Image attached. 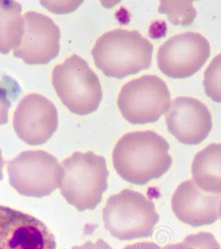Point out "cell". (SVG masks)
Instances as JSON below:
<instances>
[{
	"label": "cell",
	"mask_w": 221,
	"mask_h": 249,
	"mask_svg": "<svg viewBox=\"0 0 221 249\" xmlns=\"http://www.w3.org/2000/svg\"><path fill=\"white\" fill-rule=\"evenodd\" d=\"M221 194L205 192L193 179L180 184L171 198L174 214L190 226L210 225L220 218Z\"/></svg>",
	"instance_id": "obj_13"
},
{
	"label": "cell",
	"mask_w": 221,
	"mask_h": 249,
	"mask_svg": "<svg viewBox=\"0 0 221 249\" xmlns=\"http://www.w3.org/2000/svg\"><path fill=\"white\" fill-rule=\"evenodd\" d=\"M11 107L9 100V90L0 87V125L4 124L9 121V111Z\"/></svg>",
	"instance_id": "obj_19"
},
{
	"label": "cell",
	"mask_w": 221,
	"mask_h": 249,
	"mask_svg": "<svg viewBox=\"0 0 221 249\" xmlns=\"http://www.w3.org/2000/svg\"><path fill=\"white\" fill-rule=\"evenodd\" d=\"M210 55L208 40L198 33L177 34L163 43L157 53L160 70L171 78H186L196 73Z\"/></svg>",
	"instance_id": "obj_8"
},
{
	"label": "cell",
	"mask_w": 221,
	"mask_h": 249,
	"mask_svg": "<svg viewBox=\"0 0 221 249\" xmlns=\"http://www.w3.org/2000/svg\"><path fill=\"white\" fill-rule=\"evenodd\" d=\"M220 218H221V205H220Z\"/></svg>",
	"instance_id": "obj_24"
},
{
	"label": "cell",
	"mask_w": 221,
	"mask_h": 249,
	"mask_svg": "<svg viewBox=\"0 0 221 249\" xmlns=\"http://www.w3.org/2000/svg\"><path fill=\"white\" fill-rule=\"evenodd\" d=\"M23 18V37L14 50V55L29 65L51 62L59 53L61 33L58 26L50 18L37 12H27Z\"/></svg>",
	"instance_id": "obj_10"
},
{
	"label": "cell",
	"mask_w": 221,
	"mask_h": 249,
	"mask_svg": "<svg viewBox=\"0 0 221 249\" xmlns=\"http://www.w3.org/2000/svg\"><path fill=\"white\" fill-rule=\"evenodd\" d=\"M170 145L158 134L146 130L129 132L117 142L113 166L126 181L142 185L162 177L172 164Z\"/></svg>",
	"instance_id": "obj_1"
},
{
	"label": "cell",
	"mask_w": 221,
	"mask_h": 249,
	"mask_svg": "<svg viewBox=\"0 0 221 249\" xmlns=\"http://www.w3.org/2000/svg\"><path fill=\"white\" fill-rule=\"evenodd\" d=\"M9 183L19 195L43 198L59 188L63 170L57 158L43 150H26L8 163Z\"/></svg>",
	"instance_id": "obj_6"
},
{
	"label": "cell",
	"mask_w": 221,
	"mask_h": 249,
	"mask_svg": "<svg viewBox=\"0 0 221 249\" xmlns=\"http://www.w3.org/2000/svg\"><path fill=\"white\" fill-rule=\"evenodd\" d=\"M163 249H195L190 245L187 241L184 239L182 243H179L176 244H170L166 245L163 248Z\"/></svg>",
	"instance_id": "obj_22"
},
{
	"label": "cell",
	"mask_w": 221,
	"mask_h": 249,
	"mask_svg": "<svg viewBox=\"0 0 221 249\" xmlns=\"http://www.w3.org/2000/svg\"><path fill=\"white\" fill-rule=\"evenodd\" d=\"M3 165H4V160H3L2 151H1V149H0V180H2V179H3Z\"/></svg>",
	"instance_id": "obj_23"
},
{
	"label": "cell",
	"mask_w": 221,
	"mask_h": 249,
	"mask_svg": "<svg viewBox=\"0 0 221 249\" xmlns=\"http://www.w3.org/2000/svg\"><path fill=\"white\" fill-rule=\"evenodd\" d=\"M170 103L166 83L153 75H145L126 83L117 99L122 116L135 124L158 121L170 109Z\"/></svg>",
	"instance_id": "obj_7"
},
{
	"label": "cell",
	"mask_w": 221,
	"mask_h": 249,
	"mask_svg": "<svg viewBox=\"0 0 221 249\" xmlns=\"http://www.w3.org/2000/svg\"><path fill=\"white\" fill-rule=\"evenodd\" d=\"M166 122L170 133L184 144H198L212 129V116L201 101L180 96L170 103Z\"/></svg>",
	"instance_id": "obj_12"
},
{
	"label": "cell",
	"mask_w": 221,
	"mask_h": 249,
	"mask_svg": "<svg viewBox=\"0 0 221 249\" xmlns=\"http://www.w3.org/2000/svg\"><path fill=\"white\" fill-rule=\"evenodd\" d=\"M92 54L104 75L122 79L150 68L153 45L139 32L115 29L96 40Z\"/></svg>",
	"instance_id": "obj_2"
},
{
	"label": "cell",
	"mask_w": 221,
	"mask_h": 249,
	"mask_svg": "<svg viewBox=\"0 0 221 249\" xmlns=\"http://www.w3.org/2000/svg\"><path fill=\"white\" fill-rule=\"evenodd\" d=\"M102 218L111 236L127 241L151 237L160 216L153 201L141 193L126 189L108 198Z\"/></svg>",
	"instance_id": "obj_4"
},
{
	"label": "cell",
	"mask_w": 221,
	"mask_h": 249,
	"mask_svg": "<svg viewBox=\"0 0 221 249\" xmlns=\"http://www.w3.org/2000/svg\"><path fill=\"white\" fill-rule=\"evenodd\" d=\"M193 180L205 192L221 194V143L196 154L191 166Z\"/></svg>",
	"instance_id": "obj_14"
},
{
	"label": "cell",
	"mask_w": 221,
	"mask_h": 249,
	"mask_svg": "<svg viewBox=\"0 0 221 249\" xmlns=\"http://www.w3.org/2000/svg\"><path fill=\"white\" fill-rule=\"evenodd\" d=\"M203 86L210 99L221 103V53L212 60L204 71Z\"/></svg>",
	"instance_id": "obj_17"
},
{
	"label": "cell",
	"mask_w": 221,
	"mask_h": 249,
	"mask_svg": "<svg viewBox=\"0 0 221 249\" xmlns=\"http://www.w3.org/2000/svg\"><path fill=\"white\" fill-rule=\"evenodd\" d=\"M123 249H163V248H161L157 244L151 242H142L128 245Z\"/></svg>",
	"instance_id": "obj_21"
},
{
	"label": "cell",
	"mask_w": 221,
	"mask_h": 249,
	"mask_svg": "<svg viewBox=\"0 0 221 249\" xmlns=\"http://www.w3.org/2000/svg\"><path fill=\"white\" fill-rule=\"evenodd\" d=\"M72 249H113L111 247L106 243L105 241L100 238L96 242H92V241H88L82 245L78 246H74Z\"/></svg>",
	"instance_id": "obj_20"
},
{
	"label": "cell",
	"mask_w": 221,
	"mask_h": 249,
	"mask_svg": "<svg viewBox=\"0 0 221 249\" xmlns=\"http://www.w3.org/2000/svg\"><path fill=\"white\" fill-rule=\"evenodd\" d=\"M58 126V113L46 96L31 93L24 96L14 114V128L23 142L43 144L51 139Z\"/></svg>",
	"instance_id": "obj_9"
},
{
	"label": "cell",
	"mask_w": 221,
	"mask_h": 249,
	"mask_svg": "<svg viewBox=\"0 0 221 249\" xmlns=\"http://www.w3.org/2000/svg\"><path fill=\"white\" fill-rule=\"evenodd\" d=\"M24 30L22 6L16 1L0 0V53H9L19 45Z\"/></svg>",
	"instance_id": "obj_15"
},
{
	"label": "cell",
	"mask_w": 221,
	"mask_h": 249,
	"mask_svg": "<svg viewBox=\"0 0 221 249\" xmlns=\"http://www.w3.org/2000/svg\"><path fill=\"white\" fill-rule=\"evenodd\" d=\"M158 10L176 25H191L196 16L192 1H161Z\"/></svg>",
	"instance_id": "obj_16"
},
{
	"label": "cell",
	"mask_w": 221,
	"mask_h": 249,
	"mask_svg": "<svg viewBox=\"0 0 221 249\" xmlns=\"http://www.w3.org/2000/svg\"><path fill=\"white\" fill-rule=\"evenodd\" d=\"M195 249H221L215 236L210 232H201L184 238Z\"/></svg>",
	"instance_id": "obj_18"
},
{
	"label": "cell",
	"mask_w": 221,
	"mask_h": 249,
	"mask_svg": "<svg viewBox=\"0 0 221 249\" xmlns=\"http://www.w3.org/2000/svg\"><path fill=\"white\" fill-rule=\"evenodd\" d=\"M0 249H56V241L42 221L0 205Z\"/></svg>",
	"instance_id": "obj_11"
},
{
	"label": "cell",
	"mask_w": 221,
	"mask_h": 249,
	"mask_svg": "<svg viewBox=\"0 0 221 249\" xmlns=\"http://www.w3.org/2000/svg\"><path fill=\"white\" fill-rule=\"evenodd\" d=\"M62 167L63 198L80 212L95 210L108 186L105 158L92 151L75 152L63 160Z\"/></svg>",
	"instance_id": "obj_3"
},
{
	"label": "cell",
	"mask_w": 221,
	"mask_h": 249,
	"mask_svg": "<svg viewBox=\"0 0 221 249\" xmlns=\"http://www.w3.org/2000/svg\"><path fill=\"white\" fill-rule=\"evenodd\" d=\"M52 82L63 105L73 113L86 116L99 107L102 99L99 78L77 54L54 68Z\"/></svg>",
	"instance_id": "obj_5"
}]
</instances>
